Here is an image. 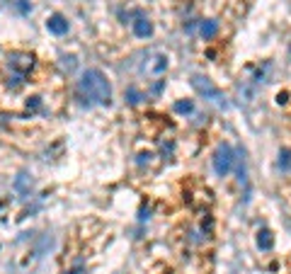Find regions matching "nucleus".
<instances>
[{
  "mask_svg": "<svg viewBox=\"0 0 291 274\" xmlns=\"http://www.w3.org/2000/svg\"><path fill=\"white\" fill-rule=\"evenodd\" d=\"M272 245H274V238H272V233L264 228V231H260L257 233V247L260 250H272Z\"/></svg>",
  "mask_w": 291,
  "mask_h": 274,
  "instance_id": "nucleus-6",
  "label": "nucleus"
},
{
  "mask_svg": "<svg viewBox=\"0 0 291 274\" xmlns=\"http://www.w3.org/2000/svg\"><path fill=\"white\" fill-rule=\"evenodd\" d=\"M279 158H282L279 163L284 165V167H289V165H291V151H282V156H279Z\"/></svg>",
  "mask_w": 291,
  "mask_h": 274,
  "instance_id": "nucleus-9",
  "label": "nucleus"
},
{
  "mask_svg": "<svg viewBox=\"0 0 291 274\" xmlns=\"http://www.w3.org/2000/svg\"><path fill=\"white\" fill-rule=\"evenodd\" d=\"M233 165H235V151H233L228 143H221L216 148V153H214V170H216V175L218 177H226L233 170Z\"/></svg>",
  "mask_w": 291,
  "mask_h": 274,
  "instance_id": "nucleus-2",
  "label": "nucleus"
},
{
  "mask_svg": "<svg viewBox=\"0 0 291 274\" xmlns=\"http://www.w3.org/2000/svg\"><path fill=\"white\" fill-rule=\"evenodd\" d=\"M134 34H136L139 39L150 37V34H153V22H150L148 17H141V15H139V20L134 22Z\"/></svg>",
  "mask_w": 291,
  "mask_h": 274,
  "instance_id": "nucleus-5",
  "label": "nucleus"
},
{
  "mask_svg": "<svg viewBox=\"0 0 291 274\" xmlns=\"http://www.w3.org/2000/svg\"><path fill=\"white\" fill-rule=\"evenodd\" d=\"M78 95L87 105H92V102L109 105L112 102V85L100 68H87L78 80Z\"/></svg>",
  "mask_w": 291,
  "mask_h": 274,
  "instance_id": "nucleus-1",
  "label": "nucleus"
},
{
  "mask_svg": "<svg viewBox=\"0 0 291 274\" xmlns=\"http://www.w3.org/2000/svg\"><path fill=\"white\" fill-rule=\"evenodd\" d=\"M129 97H131V102H139V92H136V90H134V87H131V90H129Z\"/></svg>",
  "mask_w": 291,
  "mask_h": 274,
  "instance_id": "nucleus-10",
  "label": "nucleus"
},
{
  "mask_svg": "<svg viewBox=\"0 0 291 274\" xmlns=\"http://www.w3.org/2000/svg\"><path fill=\"white\" fill-rule=\"evenodd\" d=\"M192 85H194V90L204 95V100H211V102H216V105H226L223 102V92L214 85V82L209 80V78H204V76H192Z\"/></svg>",
  "mask_w": 291,
  "mask_h": 274,
  "instance_id": "nucleus-3",
  "label": "nucleus"
},
{
  "mask_svg": "<svg viewBox=\"0 0 291 274\" xmlns=\"http://www.w3.org/2000/svg\"><path fill=\"white\" fill-rule=\"evenodd\" d=\"M216 32H218V22H214V20H206V22L202 25V37L204 39L216 37Z\"/></svg>",
  "mask_w": 291,
  "mask_h": 274,
  "instance_id": "nucleus-7",
  "label": "nucleus"
},
{
  "mask_svg": "<svg viewBox=\"0 0 291 274\" xmlns=\"http://www.w3.org/2000/svg\"><path fill=\"white\" fill-rule=\"evenodd\" d=\"M175 110H177V112H187V114H189V112L194 110V105H192V102H177V105H175Z\"/></svg>",
  "mask_w": 291,
  "mask_h": 274,
  "instance_id": "nucleus-8",
  "label": "nucleus"
},
{
  "mask_svg": "<svg viewBox=\"0 0 291 274\" xmlns=\"http://www.w3.org/2000/svg\"><path fill=\"white\" fill-rule=\"evenodd\" d=\"M46 29H49L51 34H58V37H61V34L68 32V20H66L63 15H58L56 12V15H51V17L46 20Z\"/></svg>",
  "mask_w": 291,
  "mask_h": 274,
  "instance_id": "nucleus-4",
  "label": "nucleus"
}]
</instances>
